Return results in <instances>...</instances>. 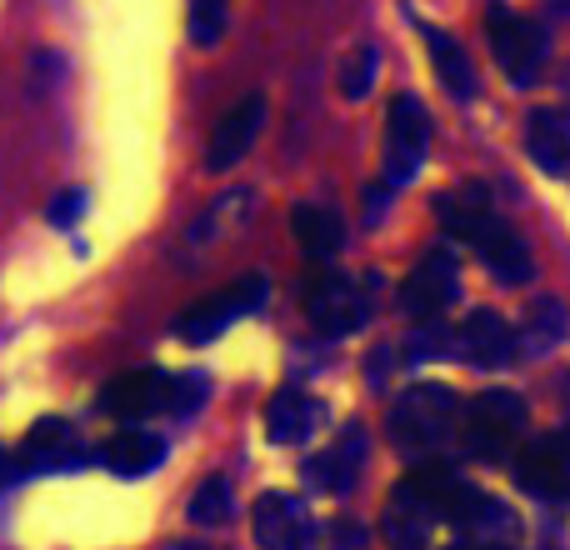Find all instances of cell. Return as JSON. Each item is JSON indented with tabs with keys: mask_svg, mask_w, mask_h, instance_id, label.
Segmentation results:
<instances>
[{
	"mask_svg": "<svg viewBox=\"0 0 570 550\" xmlns=\"http://www.w3.org/2000/svg\"><path fill=\"white\" fill-rule=\"evenodd\" d=\"M435 210H441V220H445V230H451V236L471 240V251L485 261V271H491L501 285H525L535 275L531 246L521 240V230L505 226V220L495 216L481 186L451 190V196L435 200Z\"/></svg>",
	"mask_w": 570,
	"mask_h": 550,
	"instance_id": "1",
	"label": "cell"
},
{
	"mask_svg": "<svg viewBox=\"0 0 570 550\" xmlns=\"http://www.w3.org/2000/svg\"><path fill=\"white\" fill-rule=\"evenodd\" d=\"M206 401V375H166L156 365L126 371L96 395L100 415L116 421H150V415H190Z\"/></svg>",
	"mask_w": 570,
	"mask_h": 550,
	"instance_id": "2",
	"label": "cell"
},
{
	"mask_svg": "<svg viewBox=\"0 0 570 550\" xmlns=\"http://www.w3.org/2000/svg\"><path fill=\"white\" fill-rule=\"evenodd\" d=\"M461 425V401H455L451 385H405L391 405V441L405 455H431Z\"/></svg>",
	"mask_w": 570,
	"mask_h": 550,
	"instance_id": "3",
	"label": "cell"
},
{
	"mask_svg": "<svg viewBox=\"0 0 570 550\" xmlns=\"http://www.w3.org/2000/svg\"><path fill=\"white\" fill-rule=\"evenodd\" d=\"M521 435H525V401L515 391H485L465 405L461 415V445L465 455L485 465H501L515 461L521 451Z\"/></svg>",
	"mask_w": 570,
	"mask_h": 550,
	"instance_id": "4",
	"label": "cell"
},
{
	"mask_svg": "<svg viewBox=\"0 0 570 550\" xmlns=\"http://www.w3.org/2000/svg\"><path fill=\"white\" fill-rule=\"evenodd\" d=\"M485 40H491L495 66L505 70V80H511V86H531V80L541 76V66H546V30L535 26V20L515 16L511 6L491 0V6H485Z\"/></svg>",
	"mask_w": 570,
	"mask_h": 550,
	"instance_id": "5",
	"label": "cell"
},
{
	"mask_svg": "<svg viewBox=\"0 0 570 550\" xmlns=\"http://www.w3.org/2000/svg\"><path fill=\"white\" fill-rule=\"evenodd\" d=\"M431 116H425V106L415 96H395L391 100V116H385V170H381V190L385 196H395V190L405 186V180L421 170L425 150H431Z\"/></svg>",
	"mask_w": 570,
	"mask_h": 550,
	"instance_id": "6",
	"label": "cell"
},
{
	"mask_svg": "<svg viewBox=\"0 0 570 550\" xmlns=\"http://www.w3.org/2000/svg\"><path fill=\"white\" fill-rule=\"evenodd\" d=\"M371 305H375V275L371 281H355V275H335L325 271L321 281L305 291V315L321 335L341 341V335L361 331L371 321Z\"/></svg>",
	"mask_w": 570,
	"mask_h": 550,
	"instance_id": "7",
	"label": "cell"
},
{
	"mask_svg": "<svg viewBox=\"0 0 570 550\" xmlns=\"http://www.w3.org/2000/svg\"><path fill=\"white\" fill-rule=\"evenodd\" d=\"M266 301H271V285L261 281V275H246V281L226 285V291L206 295V301H196L186 315H176V335L190 341V345H206V341H216V335H226L236 321L256 315Z\"/></svg>",
	"mask_w": 570,
	"mask_h": 550,
	"instance_id": "8",
	"label": "cell"
},
{
	"mask_svg": "<svg viewBox=\"0 0 570 550\" xmlns=\"http://www.w3.org/2000/svg\"><path fill=\"white\" fill-rule=\"evenodd\" d=\"M455 295H461L455 256L451 251H425L401 285V311L415 315V321H441V315L455 305Z\"/></svg>",
	"mask_w": 570,
	"mask_h": 550,
	"instance_id": "9",
	"label": "cell"
},
{
	"mask_svg": "<svg viewBox=\"0 0 570 550\" xmlns=\"http://www.w3.org/2000/svg\"><path fill=\"white\" fill-rule=\"evenodd\" d=\"M515 485L541 501L570 495V435H535L515 451Z\"/></svg>",
	"mask_w": 570,
	"mask_h": 550,
	"instance_id": "10",
	"label": "cell"
},
{
	"mask_svg": "<svg viewBox=\"0 0 570 550\" xmlns=\"http://www.w3.org/2000/svg\"><path fill=\"white\" fill-rule=\"evenodd\" d=\"M256 541L261 550H311L315 546V521L295 495L285 491H266L256 501Z\"/></svg>",
	"mask_w": 570,
	"mask_h": 550,
	"instance_id": "11",
	"label": "cell"
},
{
	"mask_svg": "<svg viewBox=\"0 0 570 550\" xmlns=\"http://www.w3.org/2000/svg\"><path fill=\"white\" fill-rule=\"evenodd\" d=\"M431 526H441V511L425 495V485L415 475H405L391 491V505H385V541L395 550H421L431 541Z\"/></svg>",
	"mask_w": 570,
	"mask_h": 550,
	"instance_id": "12",
	"label": "cell"
},
{
	"mask_svg": "<svg viewBox=\"0 0 570 550\" xmlns=\"http://www.w3.org/2000/svg\"><path fill=\"white\" fill-rule=\"evenodd\" d=\"M361 465H365V431H361V425H351V431H345L335 445L315 451L311 461L301 465V475H305V485H311V491L345 495L355 481H361Z\"/></svg>",
	"mask_w": 570,
	"mask_h": 550,
	"instance_id": "13",
	"label": "cell"
},
{
	"mask_svg": "<svg viewBox=\"0 0 570 550\" xmlns=\"http://www.w3.org/2000/svg\"><path fill=\"white\" fill-rule=\"evenodd\" d=\"M455 345H461V361L481 365V371H501V365L515 361V331L501 321L495 311H471L465 325L455 331Z\"/></svg>",
	"mask_w": 570,
	"mask_h": 550,
	"instance_id": "14",
	"label": "cell"
},
{
	"mask_svg": "<svg viewBox=\"0 0 570 550\" xmlns=\"http://www.w3.org/2000/svg\"><path fill=\"white\" fill-rule=\"evenodd\" d=\"M261 120H266V100L261 96H246L240 106H230L226 116H220L216 136H210V150H206V166L216 170V176H226V170L256 146Z\"/></svg>",
	"mask_w": 570,
	"mask_h": 550,
	"instance_id": "15",
	"label": "cell"
},
{
	"mask_svg": "<svg viewBox=\"0 0 570 550\" xmlns=\"http://www.w3.org/2000/svg\"><path fill=\"white\" fill-rule=\"evenodd\" d=\"M80 461V435L70 421H46L30 425V435L20 441V471H36V475H50V471H70Z\"/></svg>",
	"mask_w": 570,
	"mask_h": 550,
	"instance_id": "16",
	"label": "cell"
},
{
	"mask_svg": "<svg viewBox=\"0 0 570 550\" xmlns=\"http://www.w3.org/2000/svg\"><path fill=\"white\" fill-rule=\"evenodd\" d=\"M96 461L106 465L110 475H120V481H140V475L160 471V461H166V441H160L156 431H116L96 451Z\"/></svg>",
	"mask_w": 570,
	"mask_h": 550,
	"instance_id": "17",
	"label": "cell"
},
{
	"mask_svg": "<svg viewBox=\"0 0 570 550\" xmlns=\"http://www.w3.org/2000/svg\"><path fill=\"white\" fill-rule=\"evenodd\" d=\"M455 531H461L465 550H505L515 541V531H521V526H515L511 505H501L495 495H475V501L461 511Z\"/></svg>",
	"mask_w": 570,
	"mask_h": 550,
	"instance_id": "18",
	"label": "cell"
},
{
	"mask_svg": "<svg viewBox=\"0 0 570 550\" xmlns=\"http://www.w3.org/2000/svg\"><path fill=\"white\" fill-rule=\"evenodd\" d=\"M525 156H531L546 176H566L570 170V126L556 110H531V116H525Z\"/></svg>",
	"mask_w": 570,
	"mask_h": 550,
	"instance_id": "19",
	"label": "cell"
},
{
	"mask_svg": "<svg viewBox=\"0 0 570 550\" xmlns=\"http://www.w3.org/2000/svg\"><path fill=\"white\" fill-rule=\"evenodd\" d=\"M315 425H321V405H315L305 391H281V395H271V405H266V441H271V445L311 441Z\"/></svg>",
	"mask_w": 570,
	"mask_h": 550,
	"instance_id": "20",
	"label": "cell"
},
{
	"mask_svg": "<svg viewBox=\"0 0 570 550\" xmlns=\"http://www.w3.org/2000/svg\"><path fill=\"white\" fill-rule=\"evenodd\" d=\"M421 36H425V50H431V66H435V76H441V86L451 90L455 100H475L481 80H475V66L461 50V40L435 30V26H421Z\"/></svg>",
	"mask_w": 570,
	"mask_h": 550,
	"instance_id": "21",
	"label": "cell"
},
{
	"mask_svg": "<svg viewBox=\"0 0 570 550\" xmlns=\"http://www.w3.org/2000/svg\"><path fill=\"white\" fill-rule=\"evenodd\" d=\"M291 230H295V240H301V251L311 261H331L335 251L345 246V226H341V216L335 210H325V206H295L291 210Z\"/></svg>",
	"mask_w": 570,
	"mask_h": 550,
	"instance_id": "22",
	"label": "cell"
},
{
	"mask_svg": "<svg viewBox=\"0 0 570 550\" xmlns=\"http://www.w3.org/2000/svg\"><path fill=\"white\" fill-rule=\"evenodd\" d=\"M230 511H236V491H230L226 475H210V481H200L196 495H190V505H186V515L196 526H226Z\"/></svg>",
	"mask_w": 570,
	"mask_h": 550,
	"instance_id": "23",
	"label": "cell"
},
{
	"mask_svg": "<svg viewBox=\"0 0 570 550\" xmlns=\"http://www.w3.org/2000/svg\"><path fill=\"white\" fill-rule=\"evenodd\" d=\"M566 335V315H561V305L556 301H541L531 311V321H525V335H521V345L531 355H541V351H551L556 341H561Z\"/></svg>",
	"mask_w": 570,
	"mask_h": 550,
	"instance_id": "24",
	"label": "cell"
},
{
	"mask_svg": "<svg viewBox=\"0 0 570 550\" xmlns=\"http://www.w3.org/2000/svg\"><path fill=\"white\" fill-rule=\"evenodd\" d=\"M186 20H190V40L196 46H216L220 36H226V20H230V0H190V10H186Z\"/></svg>",
	"mask_w": 570,
	"mask_h": 550,
	"instance_id": "25",
	"label": "cell"
},
{
	"mask_svg": "<svg viewBox=\"0 0 570 550\" xmlns=\"http://www.w3.org/2000/svg\"><path fill=\"white\" fill-rule=\"evenodd\" d=\"M371 80H375V46H361L341 70V96L361 100L365 90H371Z\"/></svg>",
	"mask_w": 570,
	"mask_h": 550,
	"instance_id": "26",
	"label": "cell"
},
{
	"mask_svg": "<svg viewBox=\"0 0 570 550\" xmlns=\"http://www.w3.org/2000/svg\"><path fill=\"white\" fill-rule=\"evenodd\" d=\"M80 206H86L80 196H60V200H56V210H50V220H56V226H66V220H76V216H80Z\"/></svg>",
	"mask_w": 570,
	"mask_h": 550,
	"instance_id": "27",
	"label": "cell"
},
{
	"mask_svg": "<svg viewBox=\"0 0 570 550\" xmlns=\"http://www.w3.org/2000/svg\"><path fill=\"white\" fill-rule=\"evenodd\" d=\"M6 481H10V461H6V451H0V491H6Z\"/></svg>",
	"mask_w": 570,
	"mask_h": 550,
	"instance_id": "28",
	"label": "cell"
},
{
	"mask_svg": "<svg viewBox=\"0 0 570 550\" xmlns=\"http://www.w3.org/2000/svg\"><path fill=\"white\" fill-rule=\"evenodd\" d=\"M566 411H570V375H566Z\"/></svg>",
	"mask_w": 570,
	"mask_h": 550,
	"instance_id": "29",
	"label": "cell"
},
{
	"mask_svg": "<svg viewBox=\"0 0 570 550\" xmlns=\"http://www.w3.org/2000/svg\"><path fill=\"white\" fill-rule=\"evenodd\" d=\"M170 550H196V546H170Z\"/></svg>",
	"mask_w": 570,
	"mask_h": 550,
	"instance_id": "30",
	"label": "cell"
}]
</instances>
